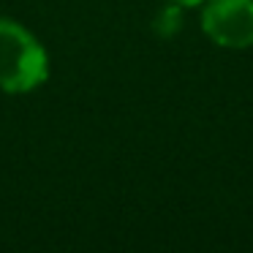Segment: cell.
<instances>
[{"mask_svg":"<svg viewBox=\"0 0 253 253\" xmlns=\"http://www.w3.org/2000/svg\"><path fill=\"white\" fill-rule=\"evenodd\" d=\"M49 77L44 46L11 19H0V87L6 93H28Z\"/></svg>","mask_w":253,"mask_h":253,"instance_id":"obj_1","label":"cell"},{"mask_svg":"<svg viewBox=\"0 0 253 253\" xmlns=\"http://www.w3.org/2000/svg\"><path fill=\"white\" fill-rule=\"evenodd\" d=\"M202 28L218 46H253V0H210L202 14Z\"/></svg>","mask_w":253,"mask_h":253,"instance_id":"obj_2","label":"cell"},{"mask_svg":"<svg viewBox=\"0 0 253 253\" xmlns=\"http://www.w3.org/2000/svg\"><path fill=\"white\" fill-rule=\"evenodd\" d=\"M174 3H180V6H199L202 0H174Z\"/></svg>","mask_w":253,"mask_h":253,"instance_id":"obj_3","label":"cell"}]
</instances>
